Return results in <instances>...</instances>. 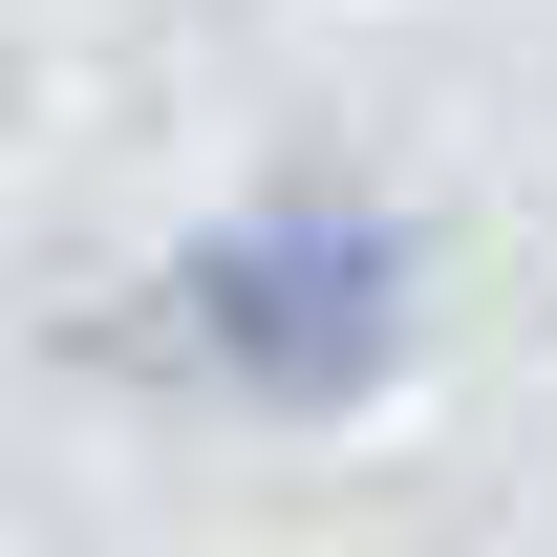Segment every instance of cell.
<instances>
[{
    "label": "cell",
    "mask_w": 557,
    "mask_h": 557,
    "mask_svg": "<svg viewBox=\"0 0 557 557\" xmlns=\"http://www.w3.org/2000/svg\"><path fill=\"white\" fill-rule=\"evenodd\" d=\"M386 344H408V236L386 214H236L150 300V364H194L236 408H364Z\"/></svg>",
    "instance_id": "1"
}]
</instances>
